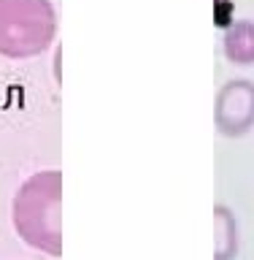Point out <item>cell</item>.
Returning a JSON list of instances; mask_svg holds the SVG:
<instances>
[{
  "label": "cell",
  "instance_id": "277c9868",
  "mask_svg": "<svg viewBox=\"0 0 254 260\" xmlns=\"http://www.w3.org/2000/svg\"><path fill=\"white\" fill-rule=\"evenodd\" d=\"M222 52L233 65H243V68L254 65V19H235L227 24L222 36Z\"/></svg>",
  "mask_w": 254,
  "mask_h": 260
},
{
  "label": "cell",
  "instance_id": "3957f363",
  "mask_svg": "<svg viewBox=\"0 0 254 260\" xmlns=\"http://www.w3.org/2000/svg\"><path fill=\"white\" fill-rule=\"evenodd\" d=\"M216 130L227 138H241L254 130V81L230 79L225 81L214 106Z\"/></svg>",
  "mask_w": 254,
  "mask_h": 260
},
{
  "label": "cell",
  "instance_id": "5b68a950",
  "mask_svg": "<svg viewBox=\"0 0 254 260\" xmlns=\"http://www.w3.org/2000/svg\"><path fill=\"white\" fill-rule=\"evenodd\" d=\"M214 219H216V260H233L238 255V219H235L233 209L219 203L214 209Z\"/></svg>",
  "mask_w": 254,
  "mask_h": 260
},
{
  "label": "cell",
  "instance_id": "7a4b0ae2",
  "mask_svg": "<svg viewBox=\"0 0 254 260\" xmlns=\"http://www.w3.org/2000/svg\"><path fill=\"white\" fill-rule=\"evenodd\" d=\"M57 38L52 0H0V54L8 60L41 57Z\"/></svg>",
  "mask_w": 254,
  "mask_h": 260
},
{
  "label": "cell",
  "instance_id": "6da1fadb",
  "mask_svg": "<svg viewBox=\"0 0 254 260\" xmlns=\"http://www.w3.org/2000/svg\"><path fill=\"white\" fill-rule=\"evenodd\" d=\"M11 222L27 247L62 255V171H35L19 184L11 203Z\"/></svg>",
  "mask_w": 254,
  "mask_h": 260
}]
</instances>
